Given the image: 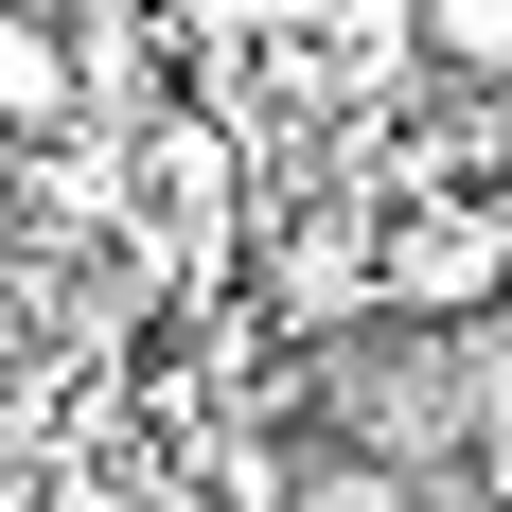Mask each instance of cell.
Returning <instances> with one entry per match:
<instances>
[{"instance_id":"cell-1","label":"cell","mask_w":512,"mask_h":512,"mask_svg":"<svg viewBox=\"0 0 512 512\" xmlns=\"http://www.w3.org/2000/svg\"><path fill=\"white\" fill-rule=\"evenodd\" d=\"M371 301L407 318V336H477V318H512V212H495V195H407L389 248H371Z\"/></svg>"},{"instance_id":"cell-2","label":"cell","mask_w":512,"mask_h":512,"mask_svg":"<svg viewBox=\"0 0 512 512\" xmlns=\"http://www.w3.org/2000/svg\"><path fill=\"white\" fill-rule=\"evenodd\" d=\"M53 36H71V89H89V106L159 124V53H177V18H159V0H53Z\"/></svg>"},{"instance_id":"cell-3","label":"cell","mask_w":512,"mask_h":512,"mask_svg":"<svg viewBox=\"0 0 512 512\" xmlns=\"http://www.w3.org/2000/svg\"><path fill=\"white\" fill-rule=\"evenodd\" d=\"M53 124H89L71 36H53V0H0V142H53Z\"/></svg>"},{"instance_id":"cell-4","label":"cell","mask_w":512,"mask_h":512,"mask_svg":"<svg viewBox=\"0 0 512 512\" xmlns=\"http://www.w3.org/2000/svg\"><path fill=\"white\" fill-rule=\"evenodd\" d=\"M283 512H442V495H424L407 460H371V442H301V460H283Z\"/></svg>"},{"instance_id":"cell-5","label":"cell","mask_w":512,"mask_h":512,"mask_svg":"<svg viewBox=\"0 0 512 512\" xmlns=\"http://www.w3.org/2000/svg\"><path fill=\"white\" fill-rule=\"evenodd\" d=\"M424 71H460V89H512V0H424Z\"/></svg>"},{"instance_id":"cell-6","label":"cell","mask_w":512,"mask_h":512,"mask_svg":"<svg viewBox=\"0 0 512 512\" xmlns=\"http://www.w3.org/2000/svg\"><path fill=\"white\" fill-rule=\"evenodd\" d=\"M477 512H512V407L477 424Z\"/></svg>"},{"instance_id":"cell-7","label":"cell","mask_w":512,"mask_h":512,"mask_svg":"<svg viewBox=\"0 0 512 512\" xmlns=\"http://www.w3.org/2000/svg\"><path fill=\"white\" fill-rule=\"evenodd\" d=\"M442 512H477V495H442Z\"/></svg>"}]
</instances>
